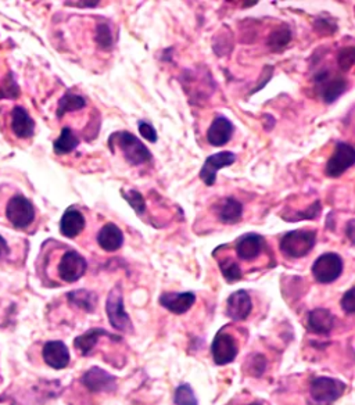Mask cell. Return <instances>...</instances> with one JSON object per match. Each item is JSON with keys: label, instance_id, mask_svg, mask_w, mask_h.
<instances>
[{"label": "cell", "instance_id": "cell-1", "mask_svg": "<svg viewBox=\"0 0 355 405\" xmlns=\"http://www.w3.org/2000/svg\"><path fill=\"white\" fill-rule=\"evenodd\" d=\"M108 146L111 152H114L115 148L120 149L127 163H130L134 167L142 166L152 160V153L148 149V146L128 130H120L112 133L108 138Z\"/></svg>", "mask_w": 355, "mask_h": 405}, {"label": "cell", "instance_id": "cell-2", "mask_svg": "<svg viewBox=\"0 0 355 405\" xmlns=\"http://www.w3.org/2000/svg\"><path fill=\"white\" fill-rule=\"evenodd\" d=\"M316 243V232L311 229H296L287 232L281 240V251L289 258H303L311 253Z\"/></svg>", "mask_w": 355, "mask_h": 405}, {"label": "cell", "instance_id": "cell-3", "mask_svg": "<svg viewBox=\"0 0 355 405\" xmlns=\"http://www.w3.org/2000/svg\"><path fill=\"white\" fill-rule=\"evenodd\" d=\"M5 215L13 228L27 229L34 224L37 213L31 200H28L21 193H16L8 200Z\"/></svg>", "mask_w": 355, "mask_h": 405}, {"label": "cell", "instance_id": "cell-4", "mask_svg": "<svg viewBox=\"0 0 355 405\" xmlns=\"http://www.w3.org/2000/svg\"><path fill=\"white\" fill-rule=\"evenodd\" d=\"M345 391V384L341 380L332 377H316L311 382L310 395L314 405H330L338 399Z\"/></svg>", "mask_w": 355, "mask_h": 405}, {"label": "cell", "instance_id": "cell-5", "mask_svg": "<svg viewBox=\"0 0 355 405\" xmlns=\"http://www.w3.org/2000/svg\"><path fill=\"white\" fill-rule=\"evenodd\" d=\"M105 311H107L108 322L114 329L123 330V332L132 330V322H131L130 315L125 311L124 296H123V290L120 286H115L108 293L107 303H105Z\"/></svg>", "mask_w": 355, "mask_h": 405}, {"label": "cell", "instance_id": "cell-6", "mask_svg": "<svg viewBox=\"0 0 355 405\" xmlns=\"http://www.w3.org/2000/svg\"><path fill=\"white\" fill-rule=\"evenodd\" d=\"M343 259L336 253H325L316 258L312 265V275L316 282L322 285L332 284L337 281L343 273Z\"/></svg>", "mask_w": 355, "mask_h": 405}, {"label": "cell", "instance_id": "cell-7", "mask_svg": "<svg viewBox=\"0 0 355 405\" xmlns=\"http://www.w3.org/2000/svg\"><path fill=\"white\" fill-rule=\"evenodd\" d=\"M86 268V259L78 251L68 250L61 255V259L57 266V274L63 282L74 284L85 275Z\"/></svg>", "mask_w": 355, "mask_h": 405}, {"label": "cell", "instance_id": "cell-8", "mask_svg": "<svg viewBox=\"0 0 355 405\" xmlns=\"http://www.w3.org/2000/svg\"><path fill=\"white\" fill-rule=\"evenodd\" d=\"M315 83L321 99L330 104L336 101L347 89L348 79L344 75H332L329 71H322L315 75Z\"/></svg>", "mask_w": 355, "mask_h": 405}, {"label": "cell", "instance_id": "cell-9", "mask_svg": "<svg viewBox=\"0 0 355 405\" xmlns=\"http://www.w3.org/2000/svg\"><path fill=\"white\" fill-rule=\"evenodd\" d=\"M355 163V150L351 145L338 142L330 159L326 163L325 174L329 178H338Z\"/></svg>", "mask_w": 355, "mask_h": 405}, {"label": "cell", "instance_id": "cell-10", "mask_svg": "<svg viewBox=\"0 0 355 405\" xmlns=\"http://www.w3.org/2000/svg\"><path fill=\"white\" fill-rule=\"evenodd\" d=\"M211 353L216 365H226L233 362L239 353V347L232 335L221 330L212 342Z\"/></svg>", "mask_w": 355, "mask_h": 405}, {"label": "cell", "instance_id": "cell-11", "mask_svg": "<svg viewBox=\"0 0 355 405\" xmlns=\"http://www.w3.org/2000/svg\"><path fill=\"white\" fill-rule=\"evenodd\" d=\"M234 163H236V155H233L232 152L215 153V155L207 157V160L204 161V164L200 170L199 177L207 186H212L215 184L218 170L230 167Z\"/></svg>", "mask_w": 355, "mask_h": 405}, {"label": "cell", "instance_id": "cell-12", "mask_svg": "<svg viewBox=\"0 0 355 405\" xmlns=\"http://www.w3.org/2000/svg\"><path fill=\"white\" fill-rule=\"evenodd\" d=\"M233 132V124L226 117L218 115L207 130V142L214 148H222L232 139Z\"/></svg>", "mask_w": 355, "mask_h": 405}, {"label": "cell", "instance_id": "cell-13", "mask_svg": "<svg viewBox=\"0 0 355 405\" xmlns=\"http://www.w3.org/2000/svg\"><path fill=\"white\" fill-rule=\"evenodd\" d=\"M253 310V303L246 290H238L226 302V315L233 321H245Z\"/></svg>", "mask_w": 355, "mask_h": 405}, {"label": "cell", "instance_id": "cell-14", "mask_svg": "<svg viewBox=\"0 0 355 405\" xmlns=\"http://www.w3.org/2000/svg\"><path fill=\"white\" fill-rule=\"evenodd\" d=\"M10 126L19 139H30L34 137L35 121L23 106H16L12 110Z\"/></svg>", "mask_w": 355, "mask_h": 405}, {"label": "cell", "instance_id": "cell-15", "mask_svg": "<svg viewBox=\"0 0 355 405\" xmlns=\"http://www.w3.org/2000/svg\"><path fill=\"white\" fill-rule=\"evenodd\" d=\"M82 383L85 387L93 393H101V391H114L116 387V379L107 373L105 371L94 366L89 369L83 377Z\"/></svg>", "mask_w": 355, "mask_h": 405}, {"label": "cell", "instance_id": "cell-16", "mask_svg": "<svg viewBox=\"0 0 355 405\" xmlns=\"http://www.w3.org/2000/svg\"><path fill=\"white\" fill-rule=\"evenodd\" d=\"M265 246L264 237L257 233H247L236 241V254L243 261H253L260 257Z\"/></svg>", "mask_w": 355, "mask_h": 405}, {"label": "cell", "instance_id": "cell-17", "mask_svg": "<svg viewBox=\"0 0 355 405\" xmlns=\"http://www.w3.org/2000/svg\"><path fill=\"white\" fill-rule=\"evenodd\" d=\"M214 210L218 221L226 225L238 224L243 215V204L232 196L219 200Z\"/></svg>", "mask_w": 355, "mask_h": 405}, {"label": "cell", "instance_id": "cell-18", "mask_svg": "<svg viewBox=\"0 0 355 405\" xmlns=\"http://www.w3.org/2000/svg\"><path fill=\"white\" fill-rule=\"evenodd\" d=\"M85 225H86V221H85L83 214L78 208L70 207L65 210V213L61 217L60 233L64 237L74 239L83 232Z\"/></svg>", "mask_w": 355, "mask_h": 405}, {"label": "cell", "instance_id": "cell-19", "mask_svg": "<svg viewBox=\"0 0 355 405\" xmlns=\"http://www.w3.org/2000/svg\"><path fill=\"white\" fill-rule=\"evenodd\" d=\"M43 359L53 369H64L70 362V351L63 342H48L43 347Z\"/></svg>", "mask_w": 355, "mask_h": 405}, {"label": "cell", "instance_id": "cell-20", "mask_svg": "<svg viewBox=\"0 0 355 405\" xmlns=\"http://www.w3.org/2000/svg\"><path fill=\"white\" fill-rule=\"evenodd\" d=\"M97 244L104 251H116L124 244V233L115 224L108 222L97 233Z\"/></svg>", "mask_w": 355, "mask_h": 405}, {"label": "cell", "instance_id": "cell-21", "mask_svg": "<svg viewBox=\"0 0 355 405\" xmlns=\"http://www.w3.org/2000/svg\"><path fill=\"white\" fill-rule=\"evenodd\" d=\"M196 303V296L192 292L185 293H164L160 297V304L174 314L187 313Z\"/></svg>", "mask_w": 355, "mask_h": 405}, {"label": "cell", "instance_id": "cell-22", "mask_svg": "<svg viewBox=\"0 0 355 405\" xmlns=\"http://www.w3.org/2000/svg\"><path fill=\"white\" fill-rule=\"evenodd\" d=\"M334 326V315L326 308H316L308 317V328L316 335H327Z\"/></svg>", "mask_w": 355, "mask_h": 405}, {"label": "cell", "instance_id": "cell-23", "mask_svg": "<svg viewBox=\"0 0 355 405\" xmlns=\"http://www.w3.org/2000/svg\"><path fill=\"white\" fill-rule=\"evenodd\" d=\"M101 336L114 337L112 335L107 333L104 329L93 328V329H89L88 332H85L83 335L78 336V337L75 339V342H74V346H75V348L81 353V355H89L90 351L93 350V347L96 346L97 340H99Z\"/></svg>", "mask_w": 355, "mask_h": 405}, {"label": "cell", "instance_id": "cell-24", "mask_svg": "<svg viewBox=\"0 0 355 405\" xmlns=\"http://www.w3.org/2000/svg\"><path fill=\"white\" fill-rule=\"evenodd\" d=\"M79 145V139L74 130L68 126H64L61 129L60 137L53 144V150L56 155H68L72 150H75Z\"/></svg>", "mask_w": 355, "mask_h": 405}, {"label": "cell", "instance_id": "cell-25", "mask_svg": "<svg viewBox=\"0 0 355 405\" xmlns=\"http://www.w3.org/2000/svg\"><path fill=\"white\" fill-rule=\"evenodd\" d=\"M85 106H86V100L82 96L75 95L72 92H67L59 100L56 115H57V118H63L65 114L82 110Z\"/></svg>", "mask_w": 355, "mask_h": 405}, {"label": "cell", "instance_id": "cell-26", "mask_svg": "<svg viewBox=\"0 0 355 405\" xmlns=\"http://www.w3.org/2000/svg\"><path fill=\"white\" fill-rule=\"evenodd\" d=\"M290 41H292L290 27L286 24H282L281 27L275 28L270 34V37L267 39V45L272 52L278 53V52H282L290 43Z\"/></svg>", "mask_w": 355, "mask_h": 405}, {"label": "cell", "instance_id": "cell-27", "mask_svg": "<svg viewBox=\"0 0 355 405\" xmlns=\"http://www.w3.org/2000/svg\"><path fill=\"white\" fill-rule=\"evenodd\" d=\"M68 300L75 307H79L86 313H93L96 310L97 296L89 290H75L68 293Z\"/></svg>", "mask_w": 355, "mask_h": 405}, {"label": "cell", "instance_id": "cell-28", "mask_svg": "<svg viewBox=\"0 0 355 405\" xmlns=\"http://www.w3.org/2000/svg\"><path fill=\"white\" fill-rule=\"evenodd\" d=\"M219 269L221 273L223 275V278L227 281V282H236L242 279V269L239 266V264L236 262L234 259L232 258H223L219 261Z\"/></svg>", "mask_w": 355, "mask_h": 405}, {"label": "cell", "instance_id": "cell-29", "mask_svg": "<svg viewBox=\"0 0 355 405\" xmlns=\"http://www.w3.org/2000/svg\"><path fill=\"white\" fill-rule=\"evenodd\" d=\"M121 196L134 208V211L138 215L145 214V211H146V203H145V197H143V195L141 192H138L135 189L121 190Z\"/></svg>", "mask_w": 355, "mask_h": 405}, {"label": "cell", "instance_id": "cell-30", "mask_svg": "<svg viewBox=\"0 0 355 405\" xmlns=\"http://www.w3.org/2000/svg\"><path fill=\"white\" fill-rule=\"evenodd\" d=\"M96 42L100 49L107 50L112 46V32L107 23H100L96 28Z\"/></svg>", "mask_w": 355, "mask_h": 405}, {"label": "cell", "instance_id": "cell-31", "mask_svg": "<svg viewBox=\"0 0 355 405\" xmlns=\"http://www.w3.org/2000/svg\"><path fill=\"white\" fill-rule=\"evenodd\" d=\"M176 405H199L197 398L189 384H181L175 391Z\"/></svg>", "mask_w": 355, "mask_h": 405}, {"label": "cell", "instance_id": "cell-32", "mask_svg": "<svg viewBox=\"0 0 355 405\" xmlns=\"http://www.w3.org/2000/svg\"><path fill=\"white\" fill-rule=\"evenodd\" d=\"M355 61V49L352 46L344 48L337 55V64L343 72H348Z\"/></svg>", "mask_w": 355, "mask_h": 405}, {"label": "cell", "instance_id": "cell-33", "mask_svg": "<svg viewBox=\"0 0 355 405\" xmlns=\"http://www.w3.org/2000/svg\"><path fill=\"white\" fill-rule=\"evenodd\" d=\"M138 126H139V133L142 135V138H145L146 141H149L152 144L157 142L159 135H157V132H156V129H154V126L152 124H149L146 121H139Z\"/></svg>", "mask_w": 355, "mask_h": 405}, {"label": "cell", "instance_id": "cell-34", "mask_svg": "<svg viewBox=\"0 0 355 405\" xmlns=\"http://www.w3.org/2000/svg\"><path fill=\"white\" fill-rule=\"evenodd\" d=\"M341 308L347 314H354L355 313V302H354V288L347 290L341 299Z\"/></svg>", "mask_w": 355, "mask_h": 405}, {"label": "cell", "instance_id": "cell-35", "mask_svg": "<svg viewBox=\"0 0 355 405\" xmlns=\"http://www.w3.org/2000/svg\"><path fill=\"white\" fill-rule=\"evenodd\" d=\"M315 31L321 32L322 35H332L336 32V26L332 21L322 19L315 23Z\"/></svg>", "mask_w": 355, "mask_h": 405}, {"label": "cell", "instance_id": "cell-36", "mask_svg": "<svg viewBox=\"0 0 355 405\" xmlns=\"http://www.w3.org/2000/svg\"><path fill=\"white\" fill-rule=\"evenodd\" d=\"M65 5L67 6H77V8H81V9H85V8L93 9V8L99 6V2H67Z\"/></svg>", "mask_w": 355, "mask_h": 405}, {"label": "cell", "instance_id": "cell-37", "mask_svg": "<svg viewBox=\"0 0 355 405\" xmlns=\"http://www.w3.org/2000/svg\"><path fill=\"white\" fill-rule=\"evenodd\" d=\"M9 253H10V248H9L8 241L5 240L3 236H0V259L5 258Z\"/></svg>", "mask_w": 355, "mask_h": 405}, {"label": "cell", "instance_id": "cell-38", "mask_svg": "<svg viewBox=\"0 0 355 405\" xmlns=\"http://www.w3.org/2000/svg\"><path fill=\"white\" fill-rule=\"evenodd\" d=\"M347 236H348V239L351 240V243H354V235H352V232H354V219H351L348 224H347Z\"/></svg>", "mask_w": 355, "mask_h": 405}, {"label": "cell", "instance_id": "cell-39", "mask_svg": "<svg viewBox=\"0 0 355 405\" xmlns=\"http://www.w3.org/2000/svg\"><path fill=\"white\" fill-rule=\"evenodd\" d=\"M249 405H261V404H258V402H253V404H249Z\"/></svg>", "mask_w": 355, "mask_h": 405}]
</instances>
